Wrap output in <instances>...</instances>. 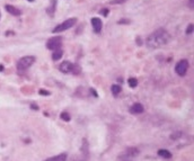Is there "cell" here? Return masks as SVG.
Returning <instances> with one entry per match:
<instances>
[{
	"instance_id": "20",
	"label": "cell",
	"mask_w": 194,
	"mask_h": 161,
	"mask_svg": "<svg viewBox=\"0 0 194 161\" xmlns=\"http://www.w3.org/2000/svg\"><path fill=\"white\" fill-rule=\"evenodd\" d=\"M61 118L65 122H69L70 121V115L67 113V112H63V113H61Z\"/></svg>"
},
{
	"instance_id": "10",
	"label": "cell",
	"mask_w": 194,
	"mask_h": 161,
	"mask_svg": "<svg viewBox=\"0 0 194 161\" xmlns=\"http://www.w3.org/2000/svg\"><path fill=\"white\" fill-rule=\"evenodd\" d=\"M143 111H144V108H143L142 104H140V103L133 104L129 109V112L131 114H141V113H143Z\"/></svg>"
},
{
	"instance_id": "26",
	"label": "cell",
	"mask_w": 194,
	"mask_h": 161,
	"mask_svg": "<svg viewBox=\"0 0 194 161\" xmlns=\"http://www.w3.org/2000/svg\"><path fill=\"white\" fill-rule=\"evenodd\" d=\"M90 92H92V95H94V96H96V97H98V95H97V92H96V90H94V89H92V88H90Z\"/></svg>"
},
{
	"instance_id": "8",
	"label": "cell",
	"mask_w": 194,
	"mask_h": 161,
	"mask_svg": "<svg viewBox=\"0 0 194 161\" xmlns=\"http://www.w3.org/2000/svg\"><path fill=\"white\" fill-rule=\"evenodd\" d=\"M5 9L8 14H10L11 16H14V17H19V16H22V10L13 5H5Z\"/></svg>"
},
{
	"instance_id": "2",
	"label": "cell",
	"mask_w": 194,
	"mask_h": 161,
	"mask_svg": "<svg viewBox=\"0 0 194 161\" xmlns=\"http://www.w3.org/2000/svg\"><path fill=\"white\" fill-rule=\"evenodd\" d=\"M77 22H78L77 17H71V18L65 19V22H62L61 24L56 25V27L52 29V33L53 34H59V33L65 32L67 29H70V28H72L77 24Z\"/></svg>"
},
{
	"instance_id": "16",
	"label": "cell",
	"mask_w": 194,
	"mask_h": 161,
	"mask_svg": "<svg viewBox=\"0 0 194 161\" xmlns=\"http://www.w3.org/2000/svg\"><path fill=\"white\" fill-rule=\"evenodd\" d=\"M98 14L101 15L102 17H107L110 15V9L108 8H102V9L98 11Z\"/></svg>"
},
{
	"instance_id": "13",
	"label": "cell",
	"mask_w": 194,
	"mask_h": 161,
	"mask_svg": "<svg viewBox=\"0 0 194 161\" xmlns=\"http://www.w3.org/2000/svg\"><path fill=\"white\" fill-rule=\"evenodd\" d=\"M158 156L164 158V159H171V153L168 151V150H164V149H162V150H159V151H158Z\"/></svg>"
},
{
	"instance_id": "4",
	"label": "cell",
	"mask_w": 194,
	"mask_h": 161,
	"mask_svg": "<svg viewBox=\"0 0 194 161\" xmlns=\"http://www.w3.org/2000/svg\"><path fill=\"white\" fill-rule=\"evenodd\" d=\"M59 70L62 73H74L78 74L80 72V68L77 67L76 64H74L70 61H63L60 65H59Z\"/></svg>"
},
{
	"instance_id": "22",
	"label": "cell",
	"mask_w": 194,
	"mask_h": 161,
	"mask_svg": "<svg viewBox=\"0 0 194 161\" xmlns=\"http://www.w3.org/2000/svg\"><path fill=\"white\" fill-rule=\"evenodd\" d=\"M71 161H86V160H85V159H83V158H79V157H74Z\"/></svg>"
},
{
	"instance_id": "23",
	"label": "cell",
	"mask_w": 194,
	"mask_h": 161,
	"mask_svg": "<svg viewBox=\"0 0 194 161\" xmlns=\"http://www.w3.org/2000/svg\"><path fill=\"white\" fill-rule=\"evenodd\" d=\"M135 42H137V44H138V45H142V40H141V37H137V38H135Z\"/></svg>"
},
{
	"instance_id": "11",
	"label": "cell",
	"mask_w": 194,
	"mask_h": 161,
	"mask_svg": "<svg viewBox=\"0 0 194 161\" xmlns=\"http://www.w3.org/2000/svg\"><path fill=\"white\" fill-rule=\"evenodd\" d=\"M44 161H67V154L65 153H61L59 156L51 157V158H49V159H46Z\"/></svg>"
},
{
	"instance_id": "18",
	"label": "cell",
	"mask_w": 194,
	"mask_h": 161,
	"mask_svg": "<svg viewBox=\"0 0 194 161\" xmlns=\"http://www.w3.org/2000/svg\"><path fill=\"white\" fill-rule=\"evenodd\" d=\"M117 24L119 25H129V24H131V20L129 18H121L120 20H117Z\"/></svg>"
},
{
	"instance_id": "17",
	"label": "cell",
	"mask_w": 194,
	"mask_h": 161,
	"mask_svg": "<svg viewBox=\"0 0 194 161\" xmlns=\"http://www.w3.org/2000/svg\"><path fill=\"white\" fill-rule=\"evenodd\" d=\"M193 32H194V25L191 23V24H189V26H187V28H186L185 34H186V35H192Z\"/></svg>"
},
{
	"instance_id": "29",
	"label": "cell",
	"mask_w": 194,
	"mask_h": 161,
	"mask_svg": "<svg viewBox=\"0 0 194 161\" xmlns=\"http://www.w3.org/2000/svg\"><path fill=\"white\" fill-rule=\"evenodd\" d=\"M28 2H34V1H35V0H27Z\"/></svg>"
},
{
	"instance_id": "24",
	"label": "cell",
	"mask_w": 194,
	"mask_h": 161,
	"mask_svg": "<svg viewBox=\"0 0 194 161\" xmlns=\"http://www.w3.org/2000/svg\"><path fill=\"white\" fill-rule=\"evenodd\" d=\"M189 6L191 9H193L194 8V0H189Z\"/></svg>"
},
{
	"instance_id": "21",
	"label": "cell",
	"mask_w": 194,
	"mask_h": 161,
	"mask_svg": "<svg viewBox=\"0 0 194 161\" xmlns=\"http://www.w3.org/2000/svg\"><path fill=\"white\" fill-rule=\"evenodd\" d=\"M38 94H40V95H43V96H49V95H50V92L44 90V89H40V90H38Z\"/></svg>"
},
{
	"instance_id": "6",
	"label": "cell",
	"mask_w": 194,
	"mask_h": 161,
	"mask_svg": "<svg viewBox=\"0 0 194 161\" xmlns=\"http://www.w3.org/2000/svg\"><path fill=\"white\" fill-rule=\"evenodd\" d=\"M187 70H189V61L183 59L180 60L175 65V72L180 77H184L185 74L187 73Z\"/></svg>"
},
{
	"instance_id": "7",
	"label": "cell",
	"mask_w": 194,
	"mask_h": 161,
	"mask_svg": "<svg viewBox=\"0 0 194 161\" xmlns=\"http://www.w3.org/2000/svg\"><path fill=\"white\" fill-rule=\"evenodd\" d=\"M90 24H92V31L96 33V34H99V33L102 32L103 22L101 18H98V17H92V18L90 19Z\"/></svg>"
},
{
	"instance_id": "14",
	"label": "cell",
	"mask_w": 194,
	"mask_h": 161,
	"mask_svg": "<svg viewBox=\"0 0 194 161\" xmlns=\"http://www.w3.org/2000/svg\"><path fill=\"white\" fill-rule=\"evenodd\" d=\"M111 91L114 96H117V95L122 91V88H121V86H119V85H113L111 87Z\"/></svg>"
},
{
	"instance_id": "27",
	"label": "cell",
	"mask_w": 194,
	"mask_h": 161,
	"mask_svg": "<svg viewBox=\"0 0 194 161\" xmlns=\"http://www.w3.org/2000/svg\"><path fill=\"white\" fill-rule=\"evenodd\" d=\"M31 107H32V108H34V109H38V108H37V106L35 105V104H34V105H31Z\"/></svg>"
},
{
	"instance_id": "30",
	"label": "cell",
	"mask_w": 194,
	"mask_h": 161,
	"mask_svg": "<svg viewBox=\"0 0 194 161\" xmlns=\"http://www.w3.org/2000/svg\"><path fill=\"white\" fill-rule=\"evenodd\" d=\"M0 18H1V13H0Z\"/></svg>"
},
{
	"instance_id": "19",
	"label": "cell",
	"mask_w": 194,
	"mask_h": 161,
	"mask_svg": "<svg viewBox=\"0 0 194 161\" xmlns=\"http://www.w3.org/2000/svg\"><path fill=\"white\" fill-rule=\"evenodd\" d=\"M126 0H110L108 1V4L110 5H122V4H124Z\"/></svg>"
},
{
	"instance_id": "5",
	"label": "cell",
	"mask_w": 194,
	"mask_h": 161,
	"mask_svg": "<svg viewBox=\"0 0 194 161\" xmlns=\"http://www.w3.org/2000/svg\"><path fill=\"white\" fill-rule=\"evenodd\" d=\"M61 45H62V36H60V35L51 37L46 42V49L51 51L59 50V49H61Z\"/></svg>"
},
{
	"instance_id": "12",
	"label": "cell",
	"mask_w": 194,
	"mask_h": 161,
	"mask_svg": "<svg viewBox=\"0 0 194 161\" xmlns=\"http://www.w3.org/2000/svg\"><path fill=\"white\" fill-rule=\"evenodd\" d=\"M63 56V51L59 49V50H56L53 51V53H52V60L53 61H59Z\"/></svg>"
},
{
	"instance_id": "1",
	"label": "cell",
	"mask_w": 194,
	"mask_h": 161,
	"mask_svg": "<svg viewBox=\"0 0 194 161\" xmlns=\"http://www.w3.org/2000/svg\"><path fill=\"white\" fill-rule=\"evenodd\" d=\"M171 41V35L164 28H158L155 32H153L146 40V44L148 49H158L162 46L166 45Z\"/></svg>"
},
{
	"instance_id": "15",
	"label": "cell",
	"mask_w": 194,
	"mask_h": 161,
	"mask_svg": "<svg viewBox=\"0 0 194 161\" xmlns=\"http://www.w3.org/2000/svg\"><path fill=\"white\" fill-rule=\"evenodd\" d=\"M128 83H129V86L131 88H137V86H138V80L135 78H130L128 80Z\"/></svg>"
},
{
	"instance_id": "9",
	"label": "cell",
	"mask_w": 194,
	"mask_h": 161,
	"mask_svg": "<svg viewBox=\"0 0 194 161\" xmlns=\"http://www.w3.org/2000/svg\"><path fill=\"white\" fill-rule=\"evenodd\" d=\"M56 6H58V0H50V4L46 8V14L50 17H53L56 11Z\"/></svg>"
},
{
	"instance_id": "3",
	"label": "cell",
	"mask_w": 194,
	"mask_h": 161,
	"mask_svg": "<svg viewBox=\"0 0 194 161\" xmlns=\"http://www.w3.org/2000/svg\"><path fill=\"white\" fill-rule=\"evenodd\" d=\"M35 56L33 55H27V56H23L22 59H19L18 62H17V70H18L19 73H23L25 72L27 69H29L34 62H35Z\"/></svg>"
},
{
	"instance_id": "25",
	"label": "cell",
	"mask_w": 194,
	"mask_h": 161,
	"mask_svg": "<svg viewBox=\"0 0 194 161\" xmlns=\"http://www.w3.org/2000/svg\"><path fill=\"white\" fill-rule=\"evenodd\" d=\"M11 35H15V33L13 31H7L6 32V36H11Z\"/></svg>"
},
{
	"instance_id": "28",
	"label": "cell",
	"mask_w": 194,
	"mask_h": 161,
	"mask_svg": "<svg viewBox=\"0 0 194 161\" xmlns=\"http://www.w3.org/2000/svg\"><path fill=\"white\" fill-rule=\"evenodd\" d=\"M2 70H4V65H2V64H0V72H1Z\"/></svg>"
}]
</instances>
